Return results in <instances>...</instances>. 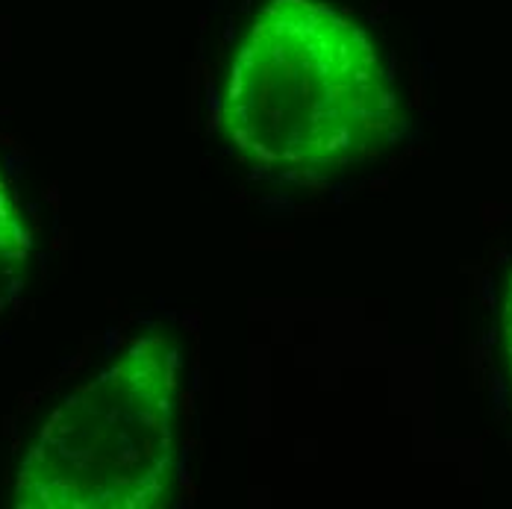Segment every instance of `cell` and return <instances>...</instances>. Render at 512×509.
Listing matches in <instances>:
<instances>
[{"mask_svg": "<svg viewBox=\"0 0 512 509\" xmlns=\"http://www.w3.org/2000/svg\"><path fill=\"white\" fill-rule=\"evenodd\" d=\"M221 127L242 159L280 177H333L380 159L404 127L386 56L324 0H268L221 89Z\"/></svg>", "mask_w": 512, "mask_h": 509, "instance_id": "obj_1", "label": "cell"}, {"mask_svg": "<svg viewBox=\"0 0 512 509\" xmlns=\"http://www.w3.org/2000/svg\"><path fill=\"white\" fill-rule=\"evenodd\" d=\"M180 354L148 333L71 392L27 448L15 477L21 509H154L180 474Z\"/></svg>", "mask_w": 512, "mask_h": 509, "instance_id": "obj_2", "label": "cell"}, {"mask_svg": "<svg viewBox=\"0 0 512 509\" xmlns=\"http://www.w3.org/2000/svg\"><path fill=\"white\" fill-rule=\"evenodd\" d=\"M27 259H30V230L24 224L15 189L0 171V306L18 292Z\"/></svg>", "mask_w": 512, "mask_h": 509, "instance_id": "obj_3", "label": "cell"}, {"mask_svg": "<svg viewBox=\"0 0 512 509\" xmlns=\"http://www.w3.org/2000/svg\"><path fill=\"white\" fill-rule=\"evenodd\" d=\"M501 345H504V357H507L512 377V274L504 289V301H501Z\"/></svg>", "mask_w": 512, "mask_h": 509, "instance_id": "obj_4", "label": "cell"}]
</instances>
